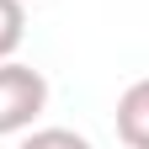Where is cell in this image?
<instances>
[{
	"instance_id": "cell-1",
	"label": "cell",
	"mask_w": 149,
	"mask_h": 149,
	"mask_svg": "<svg viewBox=\"0 0 149 149\" xmlns=\"http://www.w3.org/2000/svg\"><path fill=\"white\" fill-rule=\"evenodd\" d=\"M43 107H48L43 69L16 64V59H0V139H6V133H27V128L43 117Z\"/></svg>"
},
{
	"instance_id": "cell-2",
	"label": "cell",
	"mask_w": 149,
	"mask_h": 149,
	"mask_svg": "<svg viewBox=\"0 0 149 149\" xmlns=\"http://www.w3.org/2000/svg\"><path fill=\"white\" fill-rule=\"evenodd\" d=\"M117 139L128 149H149V80H133L117 96Z\"/></svg>"
},
{
	"instance_id": "cell-3",
	"label": "cell",
	"mask_w": 149,
	"mask_h": 149,
	"mask_svg": "<svg viewBox=\"0 0 149 149\" xmlns=\"http://www.w3.org/2000/svg\"><path fill=\"white\" fill-rule=\"evenodd\" d=\"M22 37H27V11H22V0H0V59H11V53L22 48Z\"/></svg>"
},
{
	"instance_id": "cell-4",
	"label": "cell",
	"mask_w": 149,
	"mask_h": 149,
	"mask_svg": "<svg viewBox=\"0 0 149 149\" xmlns=\"http://www.w3.org/2000/svg\"><path fill=\"white\" fill-rule=\"evenodd\" d=\"M16 149H91V139L74 133V128H32Z\"/></svg>"
}]
</instances>
